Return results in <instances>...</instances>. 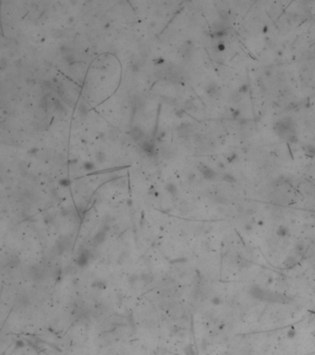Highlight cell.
<instances>
[{"label":"cell","instance_id":"obj_1","mask_svg":"<svg viewBox=\"0 0 315 355\" xmlns=\"http://www.w3.org/2000/svg\"><path fill=\"white\" fill-rule=\"evenodd\" d=\"M274 129L276 134L281 138L286 139L290 142H296L298 141L295 123L291 117H286L277 120L274 126Z\"/></svg>","mask_w":315,"mask_h":355},{"label":"cell","instance_id":"obj_27","mask_svg":"<svg viewBox=\"0 0 315 355\" xmlns=\"http://www.w3.org/2000/svg\"><path fill=\"white\" fill-rule=\"evenodd\" d=\"M23 342L21 341V340H18V341L16 342V346H17V348H22L23 347Z\"/></svg>","mask_w":315,"mask_h":355},{"label":"cell","instance_id":"obj_26","mask_svg":"<svg viewBox=\"0 0 315 355\" xmlns=\"http://www.w3.org/2000/svg\"><path fill=\"white\" fill-rule=\"evenodd\" d=\"M8 65V62L5 60V58H2L1 59V67H2V69H5V67Z\"/></svg>","mask_w":315,"mask_h":355},{"label":"cell","instance_id":"obj_12","mask_svg":"<svg viewBox=\"0 0 315 355\" xmlns=\"http://www.w3.org/2000/svg\"><path fill=\"white\" fill-rule=\"evenodd\" d=\"M21 261L17 255H11L7 259V264L10 267H17V265L20 264Z\"/></svg>","mask_w":315,"mask_h":355},{"label":"cell","instance_id":"obj_13","mask_svg":"<svg viewBox=\"0 0 315 355\" xmlns=\"http://www.w3.org/2000/svg\"><path fill=\"white\" fill-rule=\"evenodd\" d=\"M57 246V250H58V253L60 251V253H64V251L67 250L68 248V241L65 238H60V240H58V242L56 244Z\"/></svg>","mask_w":315,"mask_h":355},{"label":"cell","instance_id":"obj_20","mask_svg":"<svg viewBox=\"0 0 315 355\" xmlns=\"http://www.w3.org/2000/svg\"><path fill=\"white\" fill-rule=\"evenodd\" d=\"M79 111H80V114L81 115H82V116H85V115H87V107L83 105V104H81V105L79 106Z\"/></svg>","mask_w":315,"mask_h":355},{"label":"cell","instance_id":"obj_10","mask_svg":"<svg viewBox=\"0 0 315 355\" xmlns=\"http://www.w3.org/2000/svg\"><path fill=\"white\" fill-rule=\"evenodd\" d=\"M302 150L304 154L310 157H315V146L312 144H304L302 145Z\"/></svg>","mask_w":315,"mask_h":355},{"label":"cell","instance_id":"obj_6","mask_svg":"<svg viewBox=\"0 0 315 355\" xmlns=\"http://www.w3.org/2000/svg\"><path fill=\"white\" fill-rule=\"evenodd\" d=\"M89 259H90V251L87 250L82 251L76 260V264L78 266H80V267H84V266H86L88 264Z\"/></svg>","mask_w":315,"mask_h":355},{"label":"cell","instance_id":"obj_9","mask_svg":"<svg viewBox=\"0 0 315 355\" xmlns=\"http://www.w3.org/2000/svg\"><path fill=\"white\" fill-rule=\"evenodd\" d=\"M141 148L142 149V151L143 152H145L146 154H148V155H152L153 153H154V144L151 142H149V141H142V142H141Z\"/></svg>","mask_w":315,"mask_h":355},{"label":"cell","instance_id":"obj_23","mask_svg":"<svg viewBox=\"0 0 315 355\" xmlns=\"http://www.w3.org/2000/svg\"><path fill=\"white\" fill-rule=\"evenodd\" d=\"M287 231H288L287 229H285V228H280V229L277 230V234H278L279 236H281V237H284V236H286Z\"/></svg>","mask_w":315,"mask_h":355},{"label":"cell","instance_id":"obj_25","mask_svg":"<svg viewBox=\"0 0 315 355\" xmlns=\"http://www.w3.org/2000/svg\"><path fill=\"white\" fill-rule=\"evenodd\" d=\"M224 180H227V181L229 180V181L232 182V181H234V177L231 176V175H226V176H224Z\"/></svg>","mask_w":315,"mask_h":355},{"label":"cell","instance_id":"obj_28","mask_svg":"<svg viewBox=\"0 0 315 355\" xmlns=\"http://www.w3.org/2000/svg\"><path fill=\"white\" fill-rule=\"evenodd\" d=\"M212 302H213L214 304H219V302H220V299H219V298H217V297H215V298H214V299L212 300Z\"/></svg>","mask_w":315,"mask_h":355},{"label":"cell","instance_id":"obj_2","mask_svg":"<svg viewBox=\"0 0 315 355\" xmlns=\"http://www.w3.org/2000/svg\"><path fill=\"white\" fill-rule=\"evenodd\" d=\"M194 128L193 125L188 122H184L181 123L177 128V135L180 136V137H187L189 136L191 133L193 132Z\"/></svg>","mask_w":315,"mask_h":355},{"label":"cell","instance_id":"obj_17","mask_svg":"<svg viewBox=\"0 0 315 355\" xmlns=\"http://www.w3.org/2000/svg\"><path fill=\"white\" fill-rule=\"evenodd\" d=\"M95 159H96V161H97L98 163L102 164V163H103L104 160H106V154H104L103 152H101V151L96 152V154H95Z\"/></svg>","mask_w":315,"mask_h":355},{"label":"cell","instance_id":"obj_21","mask_svg":"<svg viewBox=\"0 0 315 355\" xmlns=\"http://www.w3.org/2000/svg\"><path fill=\"white\" fill-rule=\"evenodd\" d=\"M59 185L62 186V187H68L70 185V181L68 179H62L59 181Z\"/></svg>","mask_w":315,"mask_h":355},{"label":"cell","instance_id":"obj_15","mask_svg":"<svg viewBox=\"0 0 315 355\" xmlns=\"http://www.w3.org/2000/svg\"><path fill=\"white\" fill-rule=\"evenodd\" d=\"M92 286L95 289H104L107 288V284L103 282L102 280H95Z\"/></svg>","mask_w":315,"mask_h":355},{"label":"cell","instance_id":"obj_16","mask_svg":"<svg viewBox=\"0 0 315 355\" xmlns=\"http://www.w3.org/2000/svg\"><path fill=\"white\" fill-rule=\"evenodd\" d=\"M47 107H48V103H47L46 97H43V98L41 99L40 103H39V107H40L43 111L46 112V111H47Z\"/></svg>","mask_w":315,"mask_h":355},{"label":"cell","instance_id":"obj_8","mask_svg":"<svg viewBox=\"0 0 315 355\" xmlns=\"http://www.w3.org/2000/svg\"><path fill=\"white\" fill-rule=\"evenodd\" d=\"M192 50H193V43L189 41L184 43L183 46H181V53L185 57L190 56L192 54Z\"/></svg>","mask_w":315,"mask_h":355},{"label":"cell","instance_id":"obj_5","mask_svg":"<svg viewBox=\"0 0 315 355\" xmlns=\"http://www.w3.org/2000/svg\"><path fill=\"white\" fill-rule=\"evenodd\" d=\"M144 136H145V133L142 128L137 127V126L132 128V130L130 131V137L134 142H142Z\"/></svg>","mask_w":315,"mask_h":355},{"label":"cell","instance_id":"obj_19","mask_svg":"<svg viewBox=\"0 0 315 355\" xmlns=\"http://www.w3.org/2000/svg\"><path fill=\"white\" fill-rule=\"evenodd\" d=\"M83 168L86 170H93L95 168V166H94V163H92V162H85L84 165H83Z\"/></svg>","mask_w":315,"mask_h":355},{"label":"cell","instance_id":"obj_18","mask_svg":"<svg viewBox=\"0 0 315 355\" xmlns=\"http://www.w3.org/2000/svg\"><path fill=\"white\" fill-rule=\"evenodd\" d=\"M52 35H53V37L54 38H61L63 35H64V33H63V31L62 30H58V29H56V30H54V31L52 32Z\"/></svg>","mask_w":315,"mask_h":355},{"label":"cell","instance_id":"obj_7","mask_svg":"<svg viewBox=\"0 0 315 355\" xmlns=\"http://www.w3.org/2000/svg\"><path fill=\"white\" fill-rule=\"evenodd\" d=\"M107 229H104V230H100V231H98L95 235H94V242L96 244V245H99V244H102L104 241H106V239H107Z\"/></svg>","mask_w":315,"mask_h":355},{"label":"cell","instance_id":"obj_4","mask_svg":"<svg viewBox=\"0 0 315 355\" xmlns=\"http://www.w3.org/2000/svg\"><path fill=\"white\" fill-rule=\"evenodd\" d=\"M198 168H199L200 172L202 173V175L203 176V177L206 180H214L216 176V173L215 172V170L213 168H211L210 167H208L204 164H200L198 166Z\"/></svg>","mask_w":315,"mask_h":355},{"label":"cell","instance_id":"obj_11","mask_svg":"<svg viewBox=\"0 0 315 355\" xmlns=\"http://www.w3.org/2000/svg\"><path fill=\"white\" fill-rule=\"evenodd\" d=\"M219 91H220V88H219V86L216 85L215 83L210 84V85L207 87V89H206V92H207L210 95H211V96H216V95L218 94Z\"/></svg>","mask_w":315,"mask_h":355},{"label":"cell","instance_id":"obj_14","mask_svg":"<svg viewBox=\"0 0 315 355\" xmlns=\"http://www.w3.org/2000/svg\"><path fill=\"white\" fill-rule=\"evenodd\" d=\"M166 190H167V192H169V193L172 194V195H175V194L177 193V186H176L175 184H173V183H168V184H167Z\"/></svg>","mask_w":315,"mask_h":355},{"label":"cell","instance_id":"obj_3","mask_svg":"<svg viewBox=\"0 0 315 355\" xmlns=\"http://www.w3.org/2000/svg\"><path fill=\"white\" fill-rule=\"evenodd\" d=\"M29 275L34 281H41L44 278V270L40 265H33L29 269Z\"/></svg>","mask_w":315,"mask_h":355},{"label":"cell","instance_id":"obj_24","mask_svg":"<svg viewBox=\"0 0 315 355\" xmlns=\"http://www.w3.org/2000/svg\"><path fill=\"white\" fill-rule=\"evenodd\" d=\"M139 278H141V277L136 276V275L131 276V277L129 278V283H134V282H136V280H138Z\"/></svg>","mask_w":315,"mask_h":355},{"label":"cell","instance_id":"obj_22","mask_svg":"<svg viewBox=\"0 0 315 355\" xmlns=\"http://www.w3.org/2000/svg\"><path fill=\"white\" fill-rule=\"evenodd\" d=\"M150 276H151L150 274H142L141 276V278L143 281H145V282H150V281H152V279H153V277H150Z\"/></svg>","mask_w":315,"mask_h":355}]
</instances>
